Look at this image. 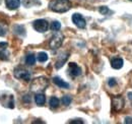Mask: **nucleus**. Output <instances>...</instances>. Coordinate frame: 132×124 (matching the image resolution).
Masks as SVG:
<instances>
[{
  "instance_id": "a878e982",
  "label": "nucleus",
  "mask_w": 132,
  "mask_h": 124,
  "mask_svg": "<svg viewBox=\"0 0 132 124\" xmlns=\"http://www.w3.org/2000/svg\"><path fill=\"white\" fill-rule=\"evenodd\" d=\"M125 123H132V118H126L125 119Z\"/></svg>"
},
{
  "instance_id": "4be33fe9",
  "label": "nucleus",
  "mask_w": 132,
  "mask_h": 124,
  "mask_svg": "<svg viewBox=\"0 0 132 124\" xmlns=\"http://www.w3.org/2000/svg\"><path fill=\"white\" fill-rule=\"evenodd\" d=\"M0 59H4V60H5V59H7V54H6V53H4V52H3V50L0 52Z\"/></svg>"
},
{
  "instance_id": "39448f33",
  "label": "nucleus",
  "mask_w": 132,
  "mask_h": 124,
  "mask_svg": "<svg viewBox=\"0 0 132 124\" xmlns=\"http://www.w3.org/2000/svg\"><path fill=\"white\" fill-rule=\"evenodd\" d=\"M62 42H63V36L61 34H56L50 40V48L51 49H57V48H59L61 46Z\"/></svg>"
},
{
  "instance_id": "b1692460",
  "label": "nucleus",
  "mask_w": 132,
  "mask_h": 124,
  "mask_svg": "<svg viewBox=\"0 0 132 124\" xmlns=\"http://www.w3.org/2000/svg\"><path fill=\"white\" fill-rule=\"evenodd\" d=\"M5 34H6V31L0 26V37H3V36H5Z\"/></svg>"
},
{
  "instance_id": "20e7f679",
  "label": "nucleus",
  "mask_w": 132,
  "mask_h": 124,
  "mask_svg": "<svg viewBox=\"0 0 132 124\" xmlns=\"http://www.w3.org/2000/svg\"><path fill=\"white\" fill-rule=\"evenodd\" d=\"M13 73H14V76L18 78V79H23L26 81H29L31 79V73L28 70H26V69H23L21 67L15 68Z\"/></svg>"
},
{
  "instance_id": "f8f14e48",
  "label": "nucleus",
  "mask_w": 132,
  "mask_h": 124,
  "mask_svg": "<svg viewBox=\"0 0 132 124\" xmlns=\"http://www.w3.org/2000/svg\"><path fill=\"white\" fill-rule=\"evenodd\" d=\"M111 66L114 69H120L123 66V60L121 58H115L111 61Z\"/></svg>"
},
{
  "instance_id": "7ed1b4c3",
  "label": "nucleus",
  "mask_w": 132,
  "mask_h": 124,
  "mask_svg": "<svg viewBox=\"0 0 132 124\" xmlns=\"http://www.w3.org/2000/svg\"><path fill=\"white\" fill-rule=\"evenodd\" d=\"M34 29L39 33H45L49 28V24L45 19H37L34 21Z\"/></svg>"
},
{
  "instance_id": "412c9836",
  "label": "nucleus",
  "mask_w": 132,
  "mask_h": 124,
  "mask_svg": "<svg viewBox=\"0 0 132 124\" xmlns=\"http://www.w3.org/2000/svg\"><path fill=\"white\" fill-rule=\"evenodd\" d=\"M116 83H117V82H116L115 78H110L109 81H108V84H109L110 87H115Z\"/></svg>"
},
{
  "instance_id": "9b49d317",
  "label": "nucleus",
  "mask_w": 132,
  "mask_h": 124,
  "mask_svg": "<svg viewBox=\"0 0 132 124\" xmlns=\"http://www.w3.org/2000/svg\"><path fill=\"white\" fill-rule=\"evenodd\" d=\"M113 107L117 111L122 109V107H123V100H122V98H120V97L113 98Z\"/></svg>"
},
{
  "instance_id": "6ab92c4d",
  "label": "nucleus",
  "mask_w": 132,
  "mask_h": 124,
  "mask_svg": "<svg viewBox=\"0 0 132 124\" xmlns=\"http://www.w3.org/2000/svg\"><path fill=\"white\" fill-rule=\"evenodd\" d=\"M62 103H63L65 106H68V105L71 103V97H69V96H64V97L62 98Z\"/></svg>"
},
{
  "instance_id": "393cba45",
  "label": "nucleus",
  "mask_w": 132,
  "mask_h": 124,
  "mask_svg": "<svg viewBox=\"0 0 132 124\" xmlns=\"http://www.w3.org/2000/svg\"><path fill=\"white\" fill-rule=\"evenodd\" d=\"M69 123H71V124H82L83 121H81V120H76V121H70Z\"/></svg>"
},
{
  "instance_id": "aec40b11",
  "label": "nucleus",
  "mask_w": 132,
  "mask_h": 124,
  "mask_svg": "<svg viewBox=\"0 0 132 124\" xmlns=\"http://www.w3.org/2000/svg\"><path fill=\"white\" fill-rule=\"evenodd\" d=\"M99 11L102 14H108V13L110 12V10H109V8H108L107 6H102V7H100Z\"/></svg>"
},
{
  "instance_id": "f03ea898",
  "label": "nucleus",
  "mask_w": 132,
  "mask_h": 124,
  "mask_svg": "<svg viewBox=\"0 0 132 124\" xmlns=\"http://www.w3.org/2000/svg\"><path fill=\"white\" fill-rule=\"evenodd\" d=\"M0 101L2 106L6 107L9 109L14 108V100H13V96L12 95H5L3 94V96H0Z\"/></svg>"
},
{
  "instance_id": "423d86ee",
  "label": "nucleus",
  "mask_w": 132,
  "mask_h": 124,
  "mask_svg": "<svg viewBox=\"0 0 132 124\" xmlns=\"http://www.w3.org/2000/svg\"><path fill=\"white\" fill-rule=\"evenodd\" d=\"M72 21L74 22V25L79 28V29H84L85 26H86V22H85V19L83 18V16L79 13H74L72 16Z\"/></svg>"
},
{
  "instance_id": "6e6552de",
  "label": "nucleus",
  "mask_w": 132,
  "mask_h": 124,
  "mask_svg": "<svg viewBox=\"0 0 132 124\" xmlns=\"http://www.w3.org/2000/svg\"><path fill=\"white\" fill-rule=\"evenodd\" d=\"M6 7L10 10H15L20 5V0H5Z\"/></svg>"
},
{
  "instance_id": "2eb2a0df",
  "label": "nucleus",
  "mask_w": 132,
  "mask_h": 124,
  "mask_svg": "<svg viewBox=\"0 0 132 124\" xmlns=\"http://www.w3.org/2000/svg\"><path fill=\"white\" fill-rule=\"evenodd\" d=\"M26 63H27L28 65H30V66L34 65V64L36 63V57H35V55H33V54L28 55L27 58H26Z\"/></svg>"
},
{
  "instance_id": "1a4fd4ad",
  "label": "nucleus",
  "mask_w": 132,
  "mask_h": 124,
  "mask_svg": "<svg viewBox=\"0 0 132 124\" xmlns=\"http://www.w3.org/2000/svg\"><path fill=\"white\" fill-rule=\"evenodd\" d=\"M35 101H36V104L38 106H43L46 102V97H45L44 94L39 93L35 96Z\"/></svg>"
},
{
  "instance_id": "4468645a",
  "label": "nucleus",
  "mask_w": 132,
  "mask_h": 124,
  "mask_svg": "<svg viewBox=\"0 0 132 124\" xmlns=\"http://www.w3.org/2000/svg\"><path fill=\"white\" fill-rule=\"evenodd\" d=\"M22 3L26 7H32L35 4H40V1H38V0H22Z\"/></svg>"
},
{
  "instance_id": "9d476101",
  "label": "nucleus",
  "mask_w": 132,
  "mask_h": 124,
  "mask_svg": "<svg viewBox=\"0 0 132 124\" xmlns=\"http://www.w3.org/2000/svg\"><path fill=\"white\" fill-rule=\"evenodd\" d=\"M53 82L56 84V86H58V87H60V88H63V89H69V84L65 82L63 79H61L60 78H53Z\"/></svg>"
},
{
  "instance_id": "f3484780",
  "label": "nucleus",
  "mask_w": 132,
  "mask_h": 124,
  "mask_svg": "<svg viewBox=\"0 0 132 124\" xmlns=\"http://www.w3.org/2000/svg\"><path fill=\"white\" fill-rule=\"evenodd\" d=\"M38 60L40 62H45L48 60V55H47V53H45V52H40L39 54H38Z\"/></svg>"
},
{
  "instance_id": "f257e3e1",
  "label": "nucleus",
  "mask_w": 132,
  "mask_h": 124,
  "mask_svg": "<svg viewBox=\"0 0 132 124\" xmlns=\"http://www.w3.org/2000/svg\"><path fill=\"white\" fill-rule=\"evenodd\" d=\"M71 2L69 0H52L49 3V8L54 12L63 13L71 8Z\"/></svg>"
},
{
  "instance_id": "dca6fc26",
  "label": "nucleus",
  "mask_w": 132,
  "mask_h": 124,
  "mask_svg": "<svg viewBox=\"0 0 132 124\" xmlns=\"http://www.w3.org/2000/svg\"><path fill=\"white\" fill-rule=\"evenodd\" d=\"M68 54H66L65 56H64V58H61V59H59L58 61L56 62V64H55V66H56V68H60V67H62L63 65H64V63L66 62L67 60V58H68Z\"/></svg>"
},
{
  "instance_id": "5701e85b",
  "label": "nucleus",
  "mask_w": 132,
  "mask_h": 124,
  "mask_svg": "<svg viewBox=\"0 0 132 124\" xmlns=\"http://www.w3.org/2000/svg\"><path fill=\"white\" fill-rule=\"evenodd\" d=\"M7 46H8V44H7V43H5V42H4V43H3V42H1V43H0V49H2V50L6 49V47Z\"/></svg>"
},
{
  "instance_id": "a211bd4d",
  "label": "nucleus",
  "mask_w": 132,
  "mask_h": 124,
  "mask_svg": "<svg viewBox=\"0 0 132 124\" xmlns=\"http://www.w3.org/2000/svg\"><path fill=\"white\" fill-rule=\"evenodd\" d=\"M60 28H61V24H60L59 21H57V20L53 21L52 25H51V30H52V31L57 32L60 30Z\"/></svg>"
},
{
  "instance_id": "0eeeda50",
  "label": "nucleus",
  "mask_w": 132,
  "mask_h": 124,
  "mask_svg": "<svg viewBox=\"0 0 132 124\" xmlns=\"http://www.w3.org/2000/svg\"><path fill=\"white\" fill-rule=\"evenodd\" d=\"M69 72L72 76H78L81 74V69L79 68V66L76 63H69Z\"/></svg>"
},
{
  "instance_id": "ddd939ff",
  "label": "nucleus",
  "mask_w": 132,
  "mask_h": 124,
  "mask_svg": "<svg viewBox=\"0 0 132 124\" xmlns=\"http://www.w3.org/2000/svg\"><path fill=\"white\" fill-rule=\"evenodd\" d=\"M59 104H60V101H59L58 98H56V97H52V98L50 99V107H51L52 109H56L58 106H59Z\"/></svg>"
}]
</instances>
